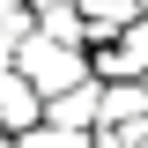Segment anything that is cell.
Masks as SVG:
<instances>
[{"instance_id": "9c48e42d", "label": "cell", "mask_w": 148, "mask_h": 148, "mask_svg": "<svg viewBox=\"0 0 148 148\" xmlns=\"http://www.w3.org/2000/svg\"><path fill=\"white\" fill-rule=\"evenodd\" d=\"M141 82H148V74H141Z\"/></svg>"}, {"instance_id": "8992f818", "label": "cell", "mask_w": 148, "mask_h": 148, "mask_svg": "<svg viewBox=\"0 0 148 148\" xmlns=\"http://www.w3.org/2000/svg\"><path fill=\"white\" fill-rule=\"evenodd\" d=\"M15 148H89V133H74V126H45V119H37V126L15 133Z\"/></svg>"}, {"instance_id": "52a82bcc", "label": "cell", "mask_w": 148, "mask_h": 148, "mask_svg": "<svg viewBox=\"0 0 148 148\" xmlns=\"http://www.w3.org/2000/svg\"><path fill=\"white\" fill-rule=\"evenodd\" d=\"M37 30H45V37H67V45H82V15H74V0H67V8H37Z\"/></svg>"}, {"instance_id": "ba28073f", "label": "cell", "mask_w": 148, "mask_h": 148, "mask_svg": "<svg viewBox=\"0 0 148 148\" xmlns=\"http://www.w3.org/2000/svg\"><path fill=\"white\" fill-rule=\"evenodd\" d=\"M141 148H148V126H141Z\"/></svg>"}, {"instance_id": "277c9868", "label": "cell", "mask_w": 148, "mask_h": 148, "mask_svg": "<svg viewBox=\"0 0 148 148\" xmlns=\"http://www.w3.org/2000/svg\"><path fill=\"white\" fill-rule=\"evenodd\" d=\"M37 119H45V96H37L15 67H0V126L22 133V126H37Z\"/></svg>"}, {"instance_id": "3957f363", "label": "cell", "mask_w": 148, "mask_h": 148, "mask_svg": "<svg viewBox=\"0 0 148 148\" xmlns=\"http://www.w3.org/2000/svg\"><path fill=\"white\" fill-rule=\"evenodd\" d=\"M96 104H104V82H96V74H82V82H67L59 96H45V126H74V133H89V126H96Z\"/></svg>"}, {"instance_id": "6da1fadb", "label": "cell", "mask_w": 148, "mask_h": 148, "mask_svg": "<svg viewBox=\"0 0 148 148\" xmlns=\"http://www.w3.org/2000/svg\"><path fill=\"white\" fill-rule=\"evenodd\" d=\"M15 74L30 82L37 96H59L67 82H82V74H89V45H67V37L30 30V37L15 45Z\"/></svg>"}, {"instance_id": "5b68a950", "label": "cell", "mask_w": 148, "mask_h": 148, "mask_svg": "<svg viewBox=\"0 0 148 148\" xmlns=\"http://www.w3.org/2000/svg\"><path fill=\"white\" fill-rule=\"evenodd\" d=\"M96 126H148V82H104Z\"/></svg>"}, {"instance_id": "7a4b0ae2", "label": "cell", "mask_w": 148, "mask_h": 148, "mask_svg": "<svg viewBox=\"0 0 148 148\" xmlns=\"http://www.w3.org/2000/svg\"><path fill=\"white\" fill-rule=\"evenodd\" d=\"M89 74H96V82H141V74H148V15H133L119 37L89 45Z\"/></svg>"}]
</instances>
